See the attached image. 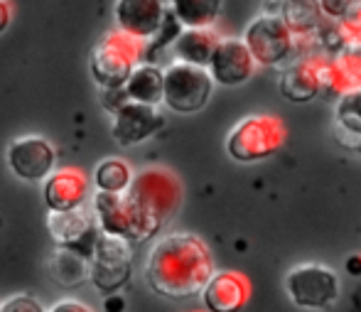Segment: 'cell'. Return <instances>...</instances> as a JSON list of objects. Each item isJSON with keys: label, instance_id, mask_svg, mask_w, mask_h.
<instances>
[{"label": "cell", "instance_id": "cell-14", "mask_svg": "<svg viewBox=\"0 0 361 312\" xmlns=\"http://www.w3.org/2000/svg\"><path fill=\"white\" fill-rule=\"evenodd\" d=\"M91 197V180L79 167H57L42 182V199L49 212H72L86 207Z\"/></svg>", "mask_w": 361, "mask_h": 312}, {"label": "cell", "instance_id": "cell-15", "mask_svg": "<svg viewBox=\"0 0 361 312\" xmlns=\"http://www.w3.org/2000/svg\"><path fill=\"white\" fill-rule=\"evenodd\" d=\"M167 15V0H116V30L140 42H150Z\"/></svg>", "mask_w": 361, "mask_h": 312}, {"label": "cell", "instance_id": "cell-9", "mask_svg": "<svg viewBox=\"0 0 361 312\" xmlns=\"http://www.w3.org/2000/svg\"><path fill=\"white\" fill-rule=\"evenodd\" d=\"M286 290L302 310H327L339 300V275L324 263H300L288 270Z\"/></svg>", "mask_w": 361, "mask_h": 312}, {"label": "cell", "instance_id": "cell-3", "mask_svg": "<svg viewBox=\"0 0 361 312\" xmlns=\"http://www.w3.org/2000/svg\"><path fill=\"white\" fill-rule=\"evenodd\" d=\"M288 128L276 114H251L238 119L226 133V152L241 165L271 160L283 150Z\"/></svg>", "mask_w": 361, "mask_h": 312}, {"label": "cell", "instance_id": "cell-17", "mask_svg": "<svg viewBox=\"0 0 361 312\" xmlns=\"http://www.w3.org/2000/svg\"><path fill=\"white\" fill-rule=\"evenodd\" d=\"M314 57H295L283 66L278 89H281L283 99H288L290 104H310L319 96Z\"/></svg>", "mask_w": 361, "mask_h": 312}, {"label": "cell", "instance_id": "cell-5", "mask_svg": "<svg viewBox=\"0 0 361 312\" xmlns=\"http://www.w3.org/2000/svg\"><path fill=\"white\" fill-rule=\"evenodd\" d=\"M214 81L204 66L172 62L162 69V106L172 114H200L214 94Z\"/></svg>", "mask_w": 361, "mask_h": 312}, {"label": "cell", "instance_id": "cell-13", "mask_svg": "<svg viewBox=\"0 0 361 312\" xmlns=\"http://www.w3.org/2000/svg\"><path fill=\"white\" fill-rule=\"evenodd\" d=\"M258 64L253 62L251 52L243 44L241 37H221L212 54L209 64H207V71H209L212 81L219 86H226V89H233V86H243L248 79H253Z\"/></svg>", "mask_w": 361, "mask_h": 312}, {"label": "cell", "instance_id": "cell-34", "mask_svg": "<svg viewBox=\"0 0 361 312\" xmlns=\"http://www.w3.org/2000/svg\"><path fill=\"white\" fill-rule=\"evenodd\" d=\"M354 47H357V49H359V54H361V44H354Z\"/></svg>", "mask_w": 361, "mask_h": 312}, {"label": "cell", "instance_id": "cell-29", "mask_svg": "<svg viewBox=\"0 0 361 312\" xmlns=\"http://www.w3.org/2000/svg\"><path fill=\"white\" fill-rule=\"evenodd\" d=\"M47 312H94V310H91L86 303H81V300L64 298V300H59V303H54Z\"/></svg>", "mask_w": 361, "mask_h": 312}, {"label": "cell", "instance_id": "cell-31", "mask_svg": "<svg viewBox=\"0 0 361 312\" xmlns=\"http://www.w3.org/2000/svg\"><path fill=\"white\" fill-rule=\"evenodd\" d=\"M123 308H126V303H123V298H121L118 293L106 295V300H104V312H123Z\"/></svg>", "mask_w": 361, "mask_h": 312}, {"label": "cell", "instance_id": "cell-7", "mask_svg": "<svg viewBox=\"0 0 361 312\" xmlns=\"http://www.w3.org/2000/svg\"><path fill=\"white\" fill-rule=\"evenodd\" d=\"M243 44L251 52L253 62L266 69L286 66L295 54V35L281 20V15L261 13L243 30Z\"/></svg>", "mask_w": 361, "mask_h": 312}, {"label": "cell", "instance_id": "cell-12", "mask_svg": "<svg viewBox=\"0 0 361 312\" xmlns=\"http://www.w3.org/2000/svg\"><path fill=\"white\" fill-rule=\"evenodd\" d=\"M47 232L52 241L59 248H72L84 253L86 258L94 251V244L99 239V227H96L94 214L86 207L72 209V212H47Z\"/></svg>", "mask_w": 361, "mask_h": 312}, {"label": "cell", "instance_id": "cell-18", "mask_svg": "<svg viewBox=\"0 0 361 312\" xmlns=\"http://www.w3.org/2000/svg\"><path fill=\"white\" fill-rule=\"evenodd\" d=\"M221 35L214 28H197V30H185L177 35V40L172 42V54H175V62L204 66L209 64L212 54H214Z\"/></svg>", "mask_w": 361, "mask_h": 312}, {"label": "cell", "instance_id": "cell-23", "mask_svg": "<svg viewBox=\"0 0 361 312\" xmlns=\"http://www.w3.org/2000/svg\"><path fill=\"white\" fill-rule=\"evenodd\" d=\"M167 10L185 30L214 28L224 10V0H170Z\"/></svg>", "mask_w": 361, "mask_h": 312}, {"label": "cell", "instance_id": "cell-1", "mask_svg": "<svg viewBox=\"0 0 361 312\" xmlns=\"http://www.w3.org/2000/svg\"><path fill=\"white\" fill-rule=\"evenodd\" d=\"M214 256L207 241L190 232H172L152 244L145 258V280L167 300H187L202 293L214 275Z\"/></svg>", "mask_w": 361, "mask_h": 312}, {"label": "cell", "instance_id": "cell-10", "mask_svg": "<svg viewBox=\"0 0 361 312\" xmlns=\"http://www.w3.org/2000/svg\"><path fill=\"white\" fill-rule=\"evenodd\" d=\"M5 162L18 180L42 185L57 170V150L44 136H18L5 148Z\"/></svg>", "mask_w": 361, "mask_h": 312}, {"label": "cell", "instance_id": "cell-22", "mask_svg": "<svg viewBox=\"0 0 361 312\" xmlns=\"http://www.w3.org/2000/svg\"><path fill=\"white\" fill-rule=\"evenodd\" d=\"M47 268L52 280L62 288H79L81 283L89 280V258L72 248H54Z\"/></svg>", "mask_w": 361, "mask_h": 312}, {"label": "cell", "instance_id": "cell-8", "mask_svg": "<svg viewBox=\"0 0 361 312\" xmlns=\"http://www.w3.org/2000/svg\"><path fill=\"white\" fill-rule=\"evenodd\" d=\"M133 273V244L118 236L99 234L89 256V283L101 295H114Z\"/></svg>", "mask_w": 361, "mask_h": 312}, {"label": "cell", "instance_id": "cell-24", "mask_svg": "<svg viewBox=\"0 0 361 312\" xmlns=\"http://www.w3.org/2000/svg\"><path fill=\"white\" fill-rule=\"evenodd\" d=\"M89 180L96 187V192L123 194L133 182V167L123 157H106L94 167V175Z\"/></svg>", "mask_w": 361, "mask_h": 312}, {"label": "cell", "instance_id": "cell-30", "mask_svg": "<svg viewBox=\"0 0 361 312\" xmlns=\"http://www.w3.org/2000/svg\"><path fill=\"white\" fill-rule=\"evenodd\" d=\"M13 15H15L13 3L10 0H0V35L8 32V28L13 25Z\"/></svg>", "mask_w": 361, "mask_h": 312}, {"label": "cell", "instance_id": "cell-19", "mask_svg": "<svg viewBox=\"0 0 361 312\" xmlns=\"http://www.w3.org/2000/svg\"><path fill=\"white\" fill-rule=\"evenodd\" d=\"M332 133L339 145L354 152L361 138V89L349 91L334 104Z\"/></svg>", "mask_w": 361, "mask_h": 312}, {"label": "cell", "instance_id": "cell-4", "mask_svg": "<svg viewBox=\"0 0 361 312\" xmlns=\"http://www.w3.org/2000/svg\"><path fill=\"white\" fill-rule=\"evenodd\" d=\"M140 62H145V42L114 30L91 49L89 69L99 89H121Z\"/></svg>", "mask_w": 361, "mask_h": 312}, {"label": "cell", "instance_id": "cell-2", "mask_svg": "<svg viewBox=\"0 0 361 312\" xmlns=\"http://www.w3.org/2000/svg\"><path fill=\"white\" fill-rule=\"evenodd\" d=\"M91 214L96 219V227L101 234L118 236L128 244H145L162 232L165 224L145 212L128 192L111 194V192H94L91 197Z\"/></svg>", "mask_w": 361, "mask_h": 312}, {"label": "cell", "instance_id": "cell-26", "mask_svg": "<svg viewBox=\"0 0 361 312\" xmlns=\"http://www.w3.org/2000/svg\"><path fill=\"white\" fill-rule=\"evenodd\" d=\"M0 312H47L42 303L30 293H18L10 295L8 300L0 303Z\"/></svg>", "mask_w": 361, "mask_h": 312}, {"label": "cell", "instance_id": "cell-33", "mask_svg": "<svg viewBox=\"0 0 361 312\" xmlns=\"http://www.w3.org/2000/svg\"><path fill=\"white\" fill-rule=\"evenodd\" d=\"M354 152H357V155L361 157V138H359V143H357V148H354Z\"/></svg>", "mask_w": 361, "mask_h": 312}, {"label": "cell", "instance_id": "cell-28", "mask_svg": "<svg viewBox=\"0 0 361 312\" xmlns=\"http://www.w3.org/2000/svg\"><path fill=\"white\" fill-rule=\"evenodd\" d=\"M99 99H101V106L114 116L116 111L128 101V96H126L123 86H121V89H99Z\"/></svg>", "mask_w": 361, "mask_h": 312}, {"label": "cell", "instance_id": "cell-27", "mask_svg": "<svg viewBox=\"0 0 361 312\" xmlns=\"http://www.w3.org/2000/svg\"><path fill=\"white\" fill-rule=\"evenodd\" d=\"M317 3H319V10H322L324 20H334V23H337V20H342L344 15L354 8L357 0H317Z\"/></svg>", "mask_w": 361, "mask_h": 312}, {"label": "cell", "instance_id": "cell-6", "mask_svg": "<svg viewBox=\"0 0 361 312\" xmlns=\"http://www.w3.org/2000/svg\"><path fill=\"white\" fill-rule=\"evenodd\" d=\"M128 194L155 219L167 224L182 207V182L172 170L150 165L133 172Z\"/></svg>", "mask_w": 361, "mask_h": 312}, {"label": "cell", "instance_id": "cell-11", "mask_svg": "<svg viewBox=\"0 0 361 312\" xmlns=\"http://www.w3.org/2000/svg\"><path fill=\"white\" fill-rule=\"evenodd\" d=\"M111 119H114L111 136L121 148L140 145L165 128V116H162L160 106L135 104V101H126Z\"/></svg>", "mask_w": 361, "mask_h": 312}, {"label": "cell", "instance_id": "cell-32", "mask_svg": "<svg viewBox=\"0 0 361 312\" xmlns=\"http://www.w3.org/2000/svg\"><path fill=\"white\" fill-rule=\"evenodd\" d=\"M344 268H347V273L352 275V278H361V253L349 256L347 263H344Z\"/></svg>", "mask_w": 361, "mask_h": 312}, {"label": "cell", "instance_id": "cell-21", "mask_svg": "<svg viewBox=\"0 0 361 312\" xmlns=\"http://www.w3.org/2000/svg\"><path fill=\"white\" fill-rule=\"evenodd\" d=\"M278 15L295 37H312L314 30L324 23L317 0H281Z\"/></svg>", "mask_w": 361, "mask_h": 312}, {"label": "cell", "instance_id": "cell-16", "mask_svg": "<svg viewBox=\"0 0 361 312\" xmlns=\"http://www.w3.org/2000/svg\"><path fill=\"white\" fill-rule=\"evenodd\" d=\"M200 295L207 312H241L251 300V283L238 270H214Z\"/></svg>", "mask_w": 361, "mask_h": 312}, {"label": "cell", "instance_id": "cell-20", "mask_svg": "<svg viewBox=\"0 0 361 312\" xmlns=\"http://www.w3.org/2000/svg\"><path fill=\"white\" fill-rule=\"evenodd\" d=\"M123 91L128 101L147 106L162 104V66L155 62H140L126 79Z\"/></svg>", "mask_w": 361, "mask_h": 312}, {"label": "cell", "instance_id": "cell-25", "mask_svg": "<svg viewBox=\"0 0 361 312\" xmlns=\"http://www.w3.org/2000/svg\"><path fill=\"white\" fill-rule=\"evenodd\" d=\"M339 30L344 35V42L347 47H354V44H361V0L354 3V8L344 15L342 20H337Z\"/></svg>", "mask_w": 361, "mask_h": 312}]
</instances>
